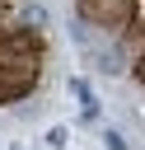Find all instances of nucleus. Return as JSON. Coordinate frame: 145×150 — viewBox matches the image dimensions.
Instances as JSON below:
<instances>
[{
  "label": "nucleus",
  "mask_w": 145,
  "mask_h": 150,
  "mask_svg": "<svg viewBox=\"0 0 145 150\" xmlns=\"http://www.w3.org/2000/svg\"><path fill=\"white\" fill-rule=\"evenodd\" d=\"M42 66H0V103H19L37 89Z\"/></svg>",
  "instance_id": "2"
},
{
  "label": "nucleus",
  "mask_w": 145,
  "mask_h": 150,
  "mask_svg": "<svg viewBox=\"0 0 145 150\" xmlns=\"http://www.w3.org/2000/svg\"><path fill=\"white\" fill-rule=\"evenodd\" d=\"M5 150H23V145H5Z\"/></svg>",
  "instance_id": "6"
},
{
  "label": "nucleus",
  "mask_w": 145,
  "mask_h": 150,
  "mask_svg": "<svg viewBox=\"0 0 145 150\" xmlns=\"http://www.w3.org/2000/svg\"><path fill=\"white\" fill-rule=\"evenodd\" d=\"M47 145H56V150H61V145H65V127H51V131H47Z\"/></svg>",
  "instance_id": "5"
},
{
  "label": "nucleus",
  "mask_w": 145,
  "mask_h": 150,
  "mask_svg": "<svg viewBox=\"0 0 145 150\" xmlns=\"http://www.w3.org/2000/svg\"><path fill=\"white\" fill-rule=\"evenodd\" d=\"M84 56L94 61V70H98V75H126V70H131V61L122 56V47H117V42H98V47H89Z\"/></svg>",
  "instance_id": "3"
},
{
  "label": "nucleus",
  "mask_w": 145,
  "mask_h": 150,
  "mask_svg": "<svg viewBox=\"0 0 145 150\" xmlns=\"http://www.w3.org/2000/svg\"><path fill=\"white\" fill-rule=\"evenodd\" d=\"M103 145H108V150H131V145H126V136H122V131H112V127L103 131Z\"/></svg>",
  "instance_id": "4"
},
{
  "label": "nucleus",
  "mask_w": 145,
  "mask_h": 150,
  "mask_svg": "<svg viewBox=\"0 0 145 150\" xmlns=\"http://www.w3.org/2000/svg\"><path fill=\"white\" fill-rule=\"evenodd\" d=\"M140 14H145V0H75V19L89 23L94 33H108V38H117Z\"/></svg>",
  "instance_id": "1"
}]
</instances>
